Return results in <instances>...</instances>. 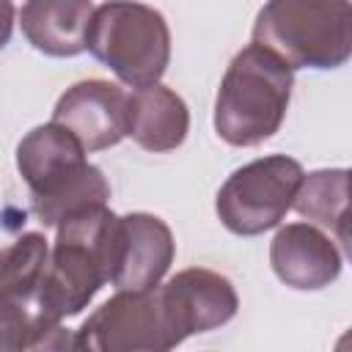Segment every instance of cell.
<instances>
[{"label":"cell","instance_id":"obj_1","mask_svg":"<svg viewBox=\"0 0 352 352\" xmlns=\"http://www.w3.org/2000/svg\"><path fill=\"white\" fill-rule=\"evenodd\" d=\"M121 217L107 206L85 209L58 226L36 305L50 324L80 314L91 297L113 280Z\"/></svg>","mask_w":352,"mask_h":352},{"label":"cell","instance_id":"obj_2","mask_svg":"<svg viewBox=\"0 0 352 352\" xmlns=\"http://www.w3.org/2000/svg\"><path fill=\"white\" fill-rule=\"evenodd\" d=\"M16 168L30 190V209L44 226H60L85 209L107 206L104 173L85 160L82 143L55 121L19 140Z\"/></svg>","mask_w":352,"mask_h":352},{"label":"cell","instance_id":"obj_3","mask_svg":"<svg viewBox=\"0 0 352 352\" xmlns=\"http://www.w3.org/2000/svg\"><path fill=\"white\" fill-rule=\"evenodd\" d=\"M294 69L258 44L228 63L214 99V129L231 146H258L272 138L289 110Z\"/></svg>","mask_w":352,"mask_h":352},{"label":"cell","instance_id":"obj_4","mask_svg":"<svg viewBox=\"0 0 352 352\" xmlns=\"http://www.w3.org/2000/svg\"><path fill=\"white\" fill-rule=\"evenodd\" d=\"M253 44L292 69H336L352 58V3L272 0L256 16Z\"/></svg>","mask_w":352,"mask_h":352},{"label":"cell","instance_id":"obj_5","mask_svg":"<svg viewBox=\"0 0 352 352\" xmlns=\"http://www.w3.org/2000/svg\"><path fill=\"white\" fill-rule=\"evenodd\" d=\"M88 50L124 85H157L170 60L165 16L143 3H102L94 11Z\"/></svg>","mask_w":352,"mask_h":352},{"label":"cell","instance_id":"obj_6","mask_svg":"<svg viewBox=\"0 0 352 352\" xmlns=\"http://www.w3.org/2000/svg\"><path fill=\"white\" fill-rule=\"evenodd\" d=\"M305 173L286 154H270L236 168L217 190L214 209L220 223L239 236H256L275 228L294 206Z\"/></svg>","mask_w":352,"mask_h":352},{"label":"cell","instance_id":"obj_7","mask_svg":"<svg viewBox=\"0 0 352 352\" xmlns=\"http://www.w3.org/2000/svg\"><path fill=\"white\" fill-rule=\"evenodd\" d=\"M94 352H170L179 336L160 286L151 292H116L80 327Z\"/></svg>","mask_w":352,"mask_h":352},{"label":"cell","instance_id":"obj_8","mask_svg":"<svg viewBox=\"0 0 352 352\" xmlns=\"http://www.w3.org/2000/svg\"><path fill=\"white\" fill-rule=\"evenodd\" d=\"M52 121L69 129L85 151H102L129 135V94L107 80H80L66 88Z\"/></svg>","mask_w":352,"mask_h":352},{"label":"cell","instance_id":"obj_9","mask_svg":"<svg viewBox=\"0 0 352 352\" xmlns=\"http://www.w3.org/2000/svg\"><path fill=\"white\" fill-rule=\"evenodd\" d=\"M160 294L182 338L231 322L239 308V297L231 280L204 267L176 272L168 283L160 286Z\"/></svg>","mask_w":352,"mask_h":352},{"label":"cell","instance_id":"obj_10","mask_svg":"<svg viewBox=\"0 0 352 352\" xmlns=\"http://www.w3.org/2000/svg\"><path fill=\"white\" fill-rule=\"evenodd\" d=\"M173 234L165 220L146 212L121 217L113 286L118 292H151L173 264Z\"/></svg>","mask_w":352,"mask_h":352},{"label":"cell","instance_id":"obj_11","mask_svg":"<svg viewBox=\"0 0 352 352\" xmlns=\"http://www.w3.org/2000/svg\"><path fill=\"white\" fill-rule=\"evenodd\" d=\"M270 264L275 275L300 292L330 286L341 272V253L324 231L311 223H289L270 242Z\"/></svg>","mask_w":352,"mask_h":352},{"label":"cell","instance_id":"obj_12","mask_svg":"<svg viewBox=\"0 0 352 352\" xmlns=\"http://www.w3.org/2000/svg\"><path fill=\"white\" fill-rule=\"evenodd\" d=\"M94 11L88 0H33L19 8V28L38 52L72 58L88 50Z\"/></svg>","mask_w":352,"mask_h":352},{"label":"cell","instance_id":"obj_13","mask_svg":"<svg viewBox=\"0 0 352 352\" xmlns=\"http://www.w3.org/2000/svg\"><path fill=\"white\" fill-rule=\"evenodd\" d=\"M190 113L184 99L165 88L148 85L129 94V138L146 151H173L184 143Z\"/></svg>","mask_w":352,"mask_h":352},{"label":"cell","instance_id":"obj_14","mask_svg":"<svg viewBox=\"0 0 352 352\" xmlns=\"http://www.w3.org/2000/svg\"><path fill=\"white\" fill-rule=\"evenodd\" d=\"M346 206H349V170L341 168H324L308 173L294 198L297 214L324 228H336Z\"/></svg>","mask_w":352,"mask_h":352},{"label":"cell","instance_id":"obj_15","mask_svg":"<svg viewBox=\"0 0 352 352\" xmlns=\"http://www.w3.org/2000/svg\"><path fill=\"white\" fill-rule=\"evenodd\" d=\"M33 346L38 352H94V346L88 344V338L80 330H69L60 324L47 330Z\"/></svg>","mask_w":352,"mask_h":352},{"label":"cell","instance_id":"obj_16","mask_svg":"<svg viewBox=\"0 0 352 352\" xmlns=\"http://www.w3.org/2000/svg\"><path fill=\"white\" fill-rule=\"evenodd\" d=\"M336 236H338V242H341V248H344V253H346V258L352 261V201H349V206H346V212L341 214V220L336 223Z\"/></svg>","mask_w":352,"mask_h":352},{"label":"cell","instance_id":"obj_17","mask_svg":"<svg viewBox=\"0 0 352 352\" xmlns=\"http://www.w3.org/2000/svg\"><path fill=\"white\" fill-rule=\"evenodd\" d=\"M333 352H352V327L336 341V349H333Z\"/></svg>","mask_w":352,"mask_h":352},{"label":"cell","instance_id":"obj_18","mask_svg":"<svg viewBox=\"0 0 352 352\" xmlns=\"http://www.w3.org/2000/svg\"><path fill=\"white\" fill-rule=\"evenodd\" d=\"M349 201H352V170H349Z\"/></svg>","mask_w":352,"mask_h":352},{"label":"cell","instance_id":"obj_19","mask_svg":"<svg viewBox=\"0 0 352 352\" xmlns=\"http://www.w3.org/2000/svg\"><path fill=\"white\" fill-rule=\"evenodd\" d=\"M22 352H38V349H36V346H30V349H22Z\"/></svg>","mask_w":352,"mask_h":352}]
</instances>
